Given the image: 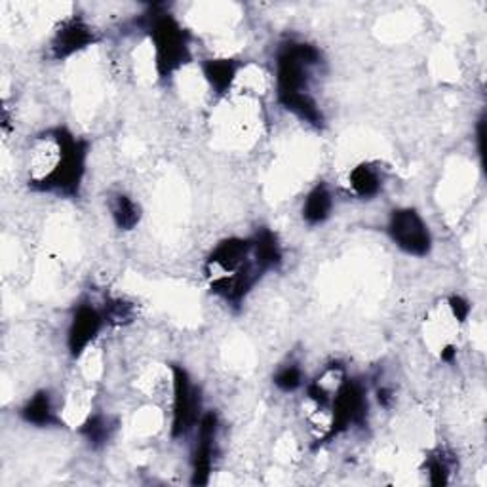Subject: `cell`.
I'll list each match as a JSON object with an SVG mask.
<instances>
[{
  "label": "cell",
  "mask_w": 487,
  "mask_h": 487,
  "mask_svg": "<svg viewBox=\"0 0 487 487\" xmlns=\"http://www.w3.org/2000/svg\"><path fill=\"white\" fill-rule=\"evenodd\" d=\"M88 143L67 128L40 134L29 160V185L38 193L79 197L86 173Z\"/></svg>",
  "instance_id": "cell-1"
},
{
  "label": "cell",
  "mask_w": 487,
  "mask_h": 487,
  "mask_svg": "<svg viewBox=\"0 0 487 487\" xmlns=\"http://www.w3.org/2000/svg\"><path fill=\"white\" fill-rule=\"evenodd\" d=\"M263 274L267 273L256 259L252 239H227L206 261L210 290L231 305H240Z\"/></svg>",
  "instance_id": "cell-2"
},
{
  "label": "cell",
  "mask_w": 487,
  "mask_h": 487,
  "mask_svg": "<svg viewBox=\"0 0 487 487\" xmlns=\"http://www.w3.org/2000/svg\"><path fill=\"white\" fill-rule=\"evenodd\" d=\"M145 29L155 48L158 77H172L175 71H180L190 62L189 35L172 13L158 12V8H155L153 13H147Z\"/></svg>",
  "instance_id": "cell-3"
},
{
  "label": "cell",
  "mask_w": 487,
  "mask_h": 487,
  "mask_svg": "<svg viewBox=\"0 0 487 487\" xmlns=\"http://www.w3.org/2000/svg\"><path fill=\"white\" fill-rule=\"evenodd\" d=\"M322 54L313 44L290 40L276 54V90L278 96L306 92L311 69L320 65Z\"/></svg>",
  "instance_id": "cell-4"
},
{
  "label": "cell",
  "mask_w": 487,
  "mask_h": 487,
  "mask_svg": "<svg viewBox=\"0 0 487 487\" xmlns=\"http://www.w3.org/2000/svg\"><path fill=\"white\" fill-rule=\"evenodd\" d=\"M367 409H370V402H367V392L364 385L347 377L343 385L337 389L330 404L326 441L343 434L350 426H362L367 419Z\"/></svg>",
  "instance_id": "cell-5"
},
{
  "label": "cell",
  "mask_w": 487,
  "mask_h": 487,
  "mask_svg": "<svg viewBox=\"0 0 487 487\" xmlns=\"http://www.w3.org/2000/svg\"><path fill=\"white\" fill-rule=\"evenodd\" d=\"M173 374V413H172V436L181 438L197 429L202 419V392L193 379L180 365L172 367Z\"/></svg>",
  "instance_id": "cell-6"
},
{
  "label": "cell",
  "mask_w": 487,
  "mask_h": 487,
  "mask_svg": "<svg viewBox=\"0 0 487 487\" xmlns=\"http://www.w3.org/2000/svg\"><path fill=\"white\" fill-rule=\"evenodd\" d=\"M387 232L392 244L413 257H424L432 249V234L421 214L413 208L394 210L389 217Z\"/></svg>",
  "instance_id": "cell-7"
},
{
  "label": "cell",
  "mask_w": 487,
  "mask_h": 487,
  "mask_svg": "<svg viewBox=\"0 0 487 487\" xmlns=\"http://www.w3.org/2000/svg\"><path fill=\"white\" fill-rule=\"evenodd\" d=\"M105 315L94 305L82 303L72 313L67 330V348L72 358H80L105 326Z\"/></svg>",
  "instance_id": "cell-8"
},
{
  "label": "cell",
  "mask_w": 487,
  "mask_h": 487,
  "mask_svg": "<svg viewBox=\"0 0 487 487\" xmlns=\"http://www.w3.org/2000/svg\"><path fill=\"white\" fill-rule=\"evenodd\" d=\"M198 436L197 446L193 451V478L190 483L193 485H208L210 474L214 468V455H215V440H217V429L219 421L214 411L204 413L200 423L197 424Z\"/></svg>",
  "instance_id": "cell-9"
},
{
  "label": "cell",
  "mask_w": 487,
  "mask_h": 487,
  "mask_svg": "<svg viewBox=\"0 0 487 487\" xmlns=\"http://www.w3.org/2000/svg\"><path fill=\"white\" fill-rule=\"evenodd\" d=\"M94 42L96 35L92 27L82 18L72 16L59 25L57 31L54 33V38L50 42V55L57 59V62H63V59L92 46Z\"/></svg>",
  "instance_id": "cell-10"
},
{
  "label": "cell",
  "mask_w": 487,
  "mask_h": 487,
  "mask_svg": "<svg viewBox=\"0 0 487 487\" xmlns=\"http://www.w3.org/2000/svg\"><path fill=\"white\" fill-rule=\"evenodd\" d=\"M348 187L352 195L362 200L375 198L382 189V173L370 162H364V164L352 168L348 173Z\"/></svg>",
  "instance_id": "cell-11"
},
{
  "label": "cell",
  "mask_w": 487,
  "mask_h": 487,
  "mask_svg": "<svg viewBox=\"0 0 487 487\" xmlns=\"http://www.w3.org/2000/svg\"><path fill=\"white\" fill-rule=\"evenodd\" d=\"M332 212H333V197L330 193V189L323 183H320L306 195L303 202V210H301L303 221L306 225L316 227V225L326 223Z\"/></svg>",
  "instance_id": "cell-12"
},
{
  "label": "cell",
  "mask_w": 487,
  "mask_h": 487,
  "mask_svg": "<svg viewBox=\"0 0 487 487\" xmlns=\"http://www.w3.org/2000/svg\"><path fill=\"white\" fill-rule=\"evenodd\" d=\"M252 246H254V254L256 259L259 261L264 273L276 271L280 264H282L284 254H282V246L278 242V236L269 231V229H261L252 236Z\"/></svg>",
  "instance_id": "cell-13"
},
{
  "label": "cell",
  "mask_w": 487,
  "mask_h": 487,
  "mask_svg": "<svg viewBox=\"0 0 487 487\" xmlns=\"http://www.w3.org/2000/svg\"><path fill=\"white\" fill-rule=\"evenodd\" d=\"M21 419L27 424L38 426V429L55 424L57 416H55V407L52 402V394L48 390L35 392L21 407Z\"/></svg>",
  "instance_id": "cell-14"
},
{
  "label": "cell",
  "mask_w": 487,
  "mask_h": 487,
  "mask_svg": "<svg viewBox=\"0 0 487 487\" xmlns=\"http://www.w3.org/2000/svg\"><path fill=\"white\" fill-rule=\"evenodd\" d=\"M239 67V62H234V59H208L202 65V72L204 79L212 86V90L217 96H223L232 88Z\"/></svg>",
  "instance_id": "cell-15"
},
{
  "label": "cell",
  "mask_w": 487,
  "mask_h": 487,
  "mask_svg": "<svg viewBox=\"0 0 487 487\" xmlns=\"http://www.w3.org/2000/svg\"><path fill=\"white\" fill-rule=\"evenodd\" d=\"M278 101H280V105H282L286 111H290L298 118H301L303 122L316 126V128H320L323 124V113L320 111L315 97L308 92L278 96Z\"/></svg>",
  "instance_id": "cell-16"
},
{
  "label": "cell",
  "mask_w": 487,
  "mask_h": 487,
  "mask_svg": "<svg viewBox=\"0 0 487 487\" xmlns=\"http://www.w3.org/2000/svg\"><path fill=\"white\" fill-rule=\"evenodd\" d=\"M111 215L121 231H131L139 225L141 208L128 195H116L111 200Z\"/></svg>",
  "instance_id": "cell-17"
},
{
  "label": "cell",
  "mask_w": 487,
  "mask_h": 487,
  "mask_svg": "<svg viewBox=\"0 0 487 487\" xmlns=\"http://www.w3.org/2000/svg\"><path fill=\"white\" fill-rule=\"evenodd\" d=\"M113 429H114V424L111 423L109 417H105V416H90L84 421L80 432L88 441H90V446L101 448L103 444H107V440L113 434Z\"/></svg>",
  "instance_id": "cell-18"
},
{
  "label": "cell",
  "mask_w": 487,
  "mask_h": 487,
  "mask_svg": "<svg viewBox=\"0 0 487 487\" xmlns=\"http://www.w3.org/2000/svg\"><path fill=\"white\" fill-rule=\"evenodd\" d=\"M273 381L280 390L293 392L303 385V372L298 364H286L282 367H278Z\"/></svg>",
  "instance_id": "cell-19"
},
{
  "label": "cell",
  "mask_w": 487,
  "mask_h": 487,
  "mask_svg": "<svg viewBox=\"0 0 487 487\" xmlns=\"http://www.w3.org/2000/svg\"><path fill=\"white\" fill-rule=\"evenodd\" d=\"M103 315H105L107 323L122 326V323H128L131 322V318H134V306L126 303L124 299H111L109 303H105Z\"/></svg>",
  "instance_id": "cell-20"
},
{
  "label": "cell",
  "mask_w": 487,
  "mask_h": 487,
  "mask_svg": "<svg viewBox=\"0 0 487 487\" xmlns=\"http://www.w3.org/2000/svg\"><path fill=\"white\" fill-rule=\"evenodd\" d=\"M451 466L448 463V457L444 453H438L431 457L429 461V478L432 485H448L449 483V474H451Z\"/></svg>",
  "instance_id": "cell-21"
},
{
  "label": "cell",
  "mask_w": 487,
  "mask_h": 487,
  "mask_svg": "<svg viewBox=\"0 0 487 487\" xmlns=\"http://www.w3.org/2000/svg\"><path fill=\"white\" fill-rule=\"evenodd\" d=\"M448 306H449L451 316L459 323H463L470 315V303L465 298H461V295H451Z\"/></svg>",
  "instance_id": "cell-22"
},
{
  "label": "cell",
  "mask_w": 487,
  "mask_h": 487,
  "mask_svg": "<svg viewBox=\"0 0 487 487\" xmlns=\"http://www.w3.org/2000/svg\"><path fill=\"white\" fill-rule=\"evenodd\" d=\"M455 354H457V348H455L453 345H448V347L441 348V352H440V358L444 360V362H453Z\"/></svg>",
  "instance_id": "cell-23"
},
{
  "label": "cell",
  "mask_w": 487,
  "mask_h": 487,
  "mask_svg": "<svg viewBox=\"0 0 487 487\" xmlns=\"http://www.w3.org/2000/svg\"><path fill=\"white\" fill-rule=\"evenodd\" d=\"M390 402H392V394H390V390L381 389V390H379V404H381V406H385V407H389Z\"/></svg>",
  "instance_id": "cell-24"
}]
</instances>
